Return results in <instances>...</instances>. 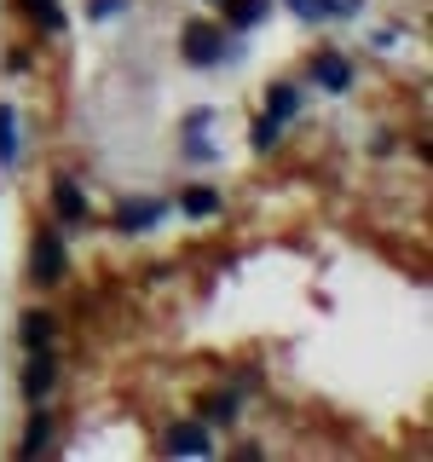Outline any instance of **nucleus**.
<instances>
[{
	"label": "nucleus",
	"instance_id": "1",
	"mask_svg": "<svg viewBox=\"0 0 433 462\" xmlns=\"http://www.w3.org/2000/svg\"><path fill=\"white\" fill-rule=\"evenodd\" d=\"M64 272H69L64 231H58V226H41L35 231V249H29V278H35V283H58Z\"/></svg>",
	"mask_w": 433,
	"mask_h": 462
},
{
	"label": "nucleus",
	"instance_id": "2",
	"mask_svg": "<svg viewBox=\"0 0 433 462\" xmlns=\"http://www.w3.org/2000/svg\"><path fill=\"white\" fill-rule=\"evenodd\" d=\"M58 387V346H29V365H23V399L29 404H47Z\"/></svg>",
	"mask_w": 433,
	"mask_h": 462
},
{
	"label": "nucleus",
	"instance_id": "3",
	"mask_svg": "<svg viewBox=\"0 0 433 462\" xmlns=\"http://www.w3.org/2000/svg\"><path fill=\"white\" fill-rule=\"evenodd\" d=\"M180 47L185 58H191L197 69H208V64H220V58L231 52L226 47V29H214V23H185V35H180Z\"/></svg>",
	"mask_w": 433,
	"mask_h": 462
},
{
	"label": "nucleus",
	"instance_id": "4",
	"mask_svg": "<svg viewBox=\"0 0 433 462\" xmlns=\"http://www.w3.org/2000/svg\"><path fill=\"white\" fill-rule=\"evenodd\" d=\"M52 208H58V226H87V191H81V180L58 173V180H52Z\"/></svg>",
	"mask_w": 433,
	"mask_h": 462
},
{
	"label": "nucleus",
	"instance_id": "5",
	"mask_svg": "<svg viewBox=\"0 0 433 462\" xmlns=\"http://www.w3.org/2000/svg\"><path fill=\"white\" fill-rule=\"evenodd\" d=\"M162 214H168V202H134V197H127L122 208L110 214V226L122 231V237H134V231H151L156 220H162Z\"/></svg>",
	"mask_w": 433,
	"mask_h": 462
},
{
	"label": "nucleus",
	"instance_id": "6",
	"mask_svg": "<svg viewBox=\"0 0 433 462\" xmlns=\"http://www.w3.org/2000/svg\"><path fill=\"white\" fill-rule=\"evenodd\" d=\"M162 451H168V457H208L214 439H208V428H202V422H180V428H168Z\"/></svg>",
	"mask_w": 433,
	"mask_h": 462
},
{
	"label": "nucleus",
	"instance_id": "7",
	"mask_svg": "<svg viewBox=\"0 0 433 462\" xmlns=\"http://www.w3.org/2000/svg\"><path fill=\"white\" fill-rule=\"evenodd\" d=\"M52 422H58V416L47 411V404H35V411H29V428H23L18 457H47L52 451Z\"/></svg>",
	"mask_w": 433,
	"mask_h": 462
},
{
	"label": "nucleus",
	"instance_id": "8",
	"mask_svg": "<svg viewBox=\"0 0 433 462\" xmlns=\"http://www.w3.org/2000/svg\"><path fill=\"white\" fill-rule=\"evenodd\" d=\"M312 81L329 87V93H346V87H353V64H346L341 52H318L312 58Z\"/></svg>",
	"mask_w": 433,
	"mask_h": 462
},
{
	"label": "nucleus",
	"instance_id": "9",
	"mask_svg": "<svg viewBox=\"0 0 433 462\" xmlns=\"http://www.w3.org/2000/svg\"><path fill=\"white\" fill-rule=\"evenodd\" d=\"M18 341H23V353H29V346H58V318L52 312H23Z\"/></svg>",
	"mask_w": 433,
	"mask_h": 462
},
{
	"label": "nucleus",
	"instance_id": "10",
	"mask_svg": "<svg viewBox=\"0 0 433 462\" xmlns=\"http://www.w3.org/2000/svg\"><path fill=\"white\" fill-rule=\"evenodd\" d=\"M180 208L197 214V220H214V214L226 208V197L214 191V185H191V191H180Z\"/></svg>",
	"mask_w": 433,
	"mask_h": 462
},
{
	"label": "nucleus",
	"instance_id": "11",
	"mask_svg": "<svg viewBox=\"0 0 433 462\" xmlns=\"http://www.w3.org/2000/svg\"><path fill=\"white\" fill-rule=\"evenodd\" d=\"M295 110H300V87H295V81H278V87L266 93V116H272V122H289Z\"/></svg>",
	"mask_w": 433,
	"mask_h": 462
},
{
	"label": "nucleus",
	"instance_id": "12",
	"mask_svg": "<svg viewBox=\"0 0 433 462\" xmlns=\"http://www.w3.org/2000/svg\"><path fill=\"white\" fill-rule=\"evenodd\" d=\"M18 162V110L0 98V168Z\"/></svg>",
	"mask_w": 433,
	"mask_h": 462
},
{
	"label": "nucleus",
	"instance_id": "13",
	"mask_svg": "<svg viewBox=\"0 0 433 462\" xmlns=\"http://www.w3.org/2000/svg\"><path fill=\"white\" fill-rule=\"evenodd\" d=\"M272 12V0H226V23L231 29H254Z\"/></svg>",
	"mask_w": 433,
	"mask_h": 462
},
{
	"label": "nucleus",
	"instance_id": "14",
	"mask_svg": "<svg viewBox=\"0 0 433 462\" xmlns=\"http://www.w3.org/2000/svg\"><path fill=\"white\" fill-rule=\"evenodd\" d=\"M18 6L47 29V35H64V6H58V0H18Z\"/></svg>",
	"mask_w": 433,
	"mask_h": 462
},
{
	"label": "nucleus",
	"instance_id": "15",
	"mask_svg": "<svg viewBox=\"0 0 433 462\" xmlns=\"http://www.w3.org/2000/svg\"><path fill=\"white\" fill-rule=\"evenodd\" d=\"M231 416H237V393H214V399H202V422H208V428L231 422Z\"/></svg>",
	"mask_w": 433,
	"mask_h": 462
},
{
	"label": "nucleus",
	"instance_id": "16",
	"mask_svg": "<svg viewBox=\"0 0 433 462\" xmlns=\"http://www.w3.org/2000/svg\"><path fill=\"white\" fill-rule=\"evenodd\" d=\"M278 127H283V122L260 116V122H254V134H249V144H254V151H272V144H278Z\"/></svg>",
	"mask_w": 433,
	"mask_h": 462
},
{
	"label": "nucleus",
	"instance_id": "17",
	"mask_svg": "<svg viewBox=\"0 0 433 462\" xmlns=\"http://www.w3.org/2000/svg\"><path fill=\"white\" fill-rule=\"evenodd\" d=\"M127 0H87V18H115Z\"/></svg>",
	"mask_w": 433,
	"mask_h": 462
},
{
	"label": "nucleus",
	"instance_id": "18",
	"mask_svg": "<svg viewBox=\"0 0 433 462\" xmlns=\"http://www.w3.org/2000/svg\"><path fill=\"white\" fill-rule=\"evenodd\" d=\"M6 69H12V76H23V69H29V52H23V47H12V58H6Z\"/></svg>",
	"mask_w": 433,
	"mask_h": 462
}]
</instances>
